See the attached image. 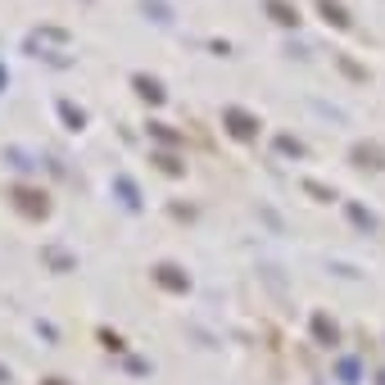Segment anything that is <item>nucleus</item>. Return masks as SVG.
I'll return each instance as SVG.
<instances>
[{
	"label": "nucleus",
	"instance_id": "nucleus-1",
	"mask_svg": "<svg viewBox=\"0 0 385 385\" xmlns=\"http://www.w3.org/2000/svg\"><path fill=\"white\" fill-rule=\"evenodd\" d=\"M268 14L277 19V23H300V9L285 5V0H268Z\"/></svg>",
	"mask_w": 385,
	"mask_h": 385
},
{
	"label": "nucleus",
	"instance_id": "nucleus-2",
	"mask_svg": "<svg viewBox=\"0 0 385 385\" xmlns=\"http://www.w3.org/2000/svg\"><path fill=\"white\" fill-rule=\"evenodd\" d=\"M317 9H322V14H327V19L335 23V28H344V23H349V19H344V9L335 5V0H317Z\"/></svg>",
	"mask_w": 385,
	"mask_h": 385
}]
</instances>
